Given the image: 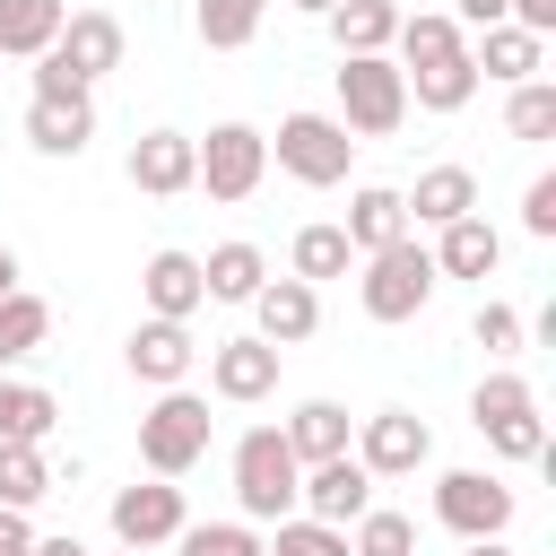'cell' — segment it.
Returning a JSON list of instances; mask_svg holds the SVG:
<instances>
[{
    "mask_svg": "<svg viewBox=\"0 0 556 556\" xmlns=\"http://www.w3.org/2000/svg\"><path fill=\"white\" fill-rule=\"evenodd\" d=\"M339 122L348 139H391L408 122V78L391 52H339Z\"/></svg>",
    "mask_w": 556,
    "mask_h": 556,
    "instance_id": "cell-1",
    "label": "cell"
},
{
    "mask_svg": "<svg viewBox=\"0 0 556 556\" xmlns=\"http://www.w3.org/2000/svg\"><path fill=\"white\" fill-rule=\"evenodd\" d=\"M426 295H434V252H426L417 235H400V243L365 252V278H356L365 321H417V313H426Z\"/></svg>",
    "mask_w": 556,
    "mask_h": 556,
    "instance_id": "cell-2",
    "label": "cell"
},
{
    "mask_svg": "<svg viewBox=\"0 0 556 556\" xmlns=\"http://www.w3.org/2000/svg\"><path fill=\"white\" fill-rule=\"evenodd\" d=\"M208 400L200 391H156V408L139 417V460H148V478H182V469H200L208 460Z\"/></svg>",
    "mask_w": 556,
    "mask_h": 556,
    "instance_id": "cell-3",
    "label": "cell"
},
{
    "mask_svg": "<svg viewBox=\"0 0 556 556\" xmlns=\"http://www.w3.org/2000/svg\"><path fill=\"white\" fill-rule=\"evenodd\" d=\"M295 478H304V460L287 452L278 426H252L235 443V513L243 521H287L295 513Z\"/></svg>",
    "mask_w": 556,
    "mask_h": 556,
    "instance_id": "cell-4",
    "label": "cell"
},
{
    "mask_svg": "<svg viewBox=\"0 0 556 556\" xmlns=\"http://www.w3.org/2000/svg\"><path fill=\"white\" fill-rule=\"evenodd\" d=\"M269 156H278V174H295L304 191H330V182H348L356 139H348V122H339V113H287V122H278V139H269Z\"/></svg>",
    "mask_w": 556,
    "mask_h": 556,
    "instance_id": "cell-5",
    "label": "cell"
},
{
    "mask_svg": "<svg viewBox=\"0 0 556 556\" xmlns=\"http://www.w3.org/2000/svg\"><path fill=\"white\" fill-rule=\"evenodd\" d=\"M513 513H521V495H513L495 469H443V478H434V521H443L452 539H504Z\"/></svg>",
    "mask_w": 556,
    "mask_h": 556,
    "instance_id": "cell-6",
    "label": "cell"
},
{
    "mask_svg": "<svg viewBox=\"0 0 556 556\" xmlns=\"http://www.w3.org/2000/svg\"><path fill=\"white\" fill-rule=\"evenodd\" d=\"M200 148V174H191V191H208V200H252L261 191V174H269V139L252 130V122H217L208 139H191Z\"/></svg>",
    "mask_w": 556,
    "mask_h": 556,
    "instance_id": "cell-7",
    "label": "cell"
},
{
    "mask_svg": "<svg viewBox=\"0 0 556 556\" xmlns=\"http://www.w3.org/2000/svg\"><path fill=\"white\" fill-rule=\"evenodd\" d=\"M348 452H356L374 478H417V469L434 460V434H426L417 408H374V417L348 434Z\"/></svg>",
    "mask_w": 556,
    "mask_h": 556,
    "instance_id": "cell-8",
    "label": "cell"
},
{
    "mask_svg": "<svg viewBox=\"0 0 556 556\" xmlns=\"http://www.w3.org/2000/svg\"><path fill=\"white\" fill-rule=\"evenodd\" d=\"M374 486H382V478H374L356 452H339V460H313V469L295 478V513H313V521H339V530H348V521L374 504Z\"/></svg>",
    "mask_w": 556,
    "mask_h": 556,
    "instance_id": "cell-9",
    "label": "cell"
},
{
    "mask_svg": "<svg viewBox=\"0 0 556 556\" xmlns=\"http://www.w3.org/2000/svg\"><path fill=\"white\" fill-rule=\"evenodd\" d=\"M191 513H182V486L174 478H148V486H113V539L122 547H174V530H182Z\"/></svg>",
    "mask_w": 556,
    "mask_h": 556,
    "instance_id": "cell-10",
    "label": "cell"
},
{
    "mask_svg": "<svg viewBox=\"0 0 556 556\" xmlns=\"http://www.w3.org/2000/svg\"><path fill=\"white\" fill-rule=\"evenodd\" d=\"M52 61H61L78 87H96L104 70H122V17H113V9H70L61 35H52Z\"/></svg>",
    "mask_w": 556,
    "mask_h": 556,
    "instance_id": "cell-11",
    "label": "cell"
},
{
    "mask_svg": "<svg viewBox=\"0 0 556 556\" xmlns=\"http://www.w3.org/2000/svg\"><path fill=\"white\" fill-rule=\"evenodd\" d=\"M87 139H96V87H61V96L26 104V148L35 156H87Z\"/></svg>",
    "mask_w": 556,
    "mask_h": 556,
    "instance_id": "cell-12",
    "label": "cell"
},
{
    "mask_svg": "<svg viewBox=\"0 0 556 556\" xmlns=\"http://www.w3.org/2000/svg\"><path fill=\"white\" fill-rule=\"evenodd\" d=\"M278 356H287V348H269L261 330H252V339H217V348H208V391L235 400V408H252V400L278 391Z\"/></svg>",
    "mask_w": 556,
    "mask_h": 556,
    "instance_id": "cell-13",
    "label": "cell"
},
{
    "mask_svg": "<svg viewBox=\"0 0 556 556\" xmlns=\"http://www.w3.org/2000/svg\"><path fill=\"white\" fill-rule=\"evenodd\" d=\"M122 174H130V191H148V200H174V191H191L200 148H191V130H139Z\"/></svg>",
    "mask_w": 556,
    "mask_h": 556,
    "instance_id": "cell-14",
    "label": "cell"
},
{
    "mask_svg": "<svg viewBox=\"0 0 556 556\" xmlns=\"http://www.w3.org/2000/svg\"><path fill=\"white\" fill-rule=\"evenodd\" d=\"M122 365L139 374V382H156V391H174L191 365H200V348H191V321H165V313H148L139 330H130V348H122Z\"/></svg>",
    "mask_w": 556,
    "mask_h": 556,
    "instance_id": "cell-15",
    "label": "cell"
},
{
    "mask_svg": "<svg viewBox=\"0 0 556 556\" xmlns=\"http://www.w3.org/2000/svg\"><path fill=\"white\" fill-rule=\"evenodd\" d=\"M469 61H478V78H495V87H521V78H547V35H530V26L495 17V26H478Z\"/></svg>",
    "mask_w": 556,
    "mask_h": 556,
    "instance_id": "cell-16",
    "label": "cell"
},
{
    "mask_svg": "<svg viewBox=\"0 0 556 556\" xmlns=\"http://www.w3.org/2000/svg\"><path fill=\"white\" fill-rule=\"evenodd\" d=\"M252 321H261L269 348H304V339L321 330V287H304V278H261Z\"/></svg>",
    "mask_w": 556,
    "mask_h": 556,
    "instance_id": "cell-17",
    "label": "cell"
},
{
    "mask_svg": "<svg viewBox=\"0 0 556 556\" xmlns=\"http://www.w3.org/2000/svg\"><path fill=\"white\" fill-rule=\"evenodd\" d=\"M426 252H434V278H478V287H486V278H495V261H504V235L469 208V217L434 226V243H426Z\"/></svg>",
    "mask_w": 556,
    "mask_h": 556,
    "instance_id": "cell-18",
    "label": "cell"
},
{
    "mask_svg": "<svg viewBox=\"0 0 556 556\" xmlns=\"http://www.w3.org/2000/svg\"><path fill=\"white\" fill-rule=\"evenodd\" d=\"M339 235H348V252L365 261V252H382V243H400V235H417V226H408V200H400L391 182H356V200H348Z\"/></svg>",
    "mask_w": 556,
    "mask_h": 556,
    "instance_id": "cell-19",
    "label": "cell"
},
{
    "mask_svg": "<svg viewBox=\"0 0 556 556\" xmlns=\"http://www.w3.org/2000/svg\"><path fill=\"white\" fill-rule=\"evenodd\" d=\"M139 295H148V313H165V321H191L200 304H208V287H200V252H148V269H139Z\"/></svg>",
    "mask_w": 556,
    "mask_h": 556,
    "instance_id": "cell-20",
    "label": "cell"
},
{
    "mask_svg": "<svg viewBox=\"0 0 556 556\" xmlns=\"http://www.w3.org/2000/svg\"><path fill=\"white\" fill-rule=\"evenodd\" d=\"M400 78H408V104H417V113H460V104L486 87L478 61H469V43L443 52V61H426V70H400Z\"/></svg>",
    "mask_w": 556,
    "mask_h": 556,
    "instance_id": "cell-21",
    "label": "cell"
},
{
    "mask_svg": "<svg viewBox=\"0 0 556 556\" xmlns=\"http://www.w3.org/2000/svg\"><path fill=\"white\" fill-rule=\"evenodd\" d=\"M400 200H408V226H452V217L478 208V174L469 165H426L417 191H400Z\"/></svg>",
    "mask_w": 556,
    "mask_h": 556,
    "instance_id": "cell-22",
    "label": "cell"
},
{
    "mask_svg": "<svg viewBox=\"0 0 556 556\" xmlns=\"http://www.w3.org/2000/svg\"><path fill=\"white\" fill-rule=\"evenodd\" d=\"M278 434H287V452H295V460L313 469V460H339V452H348V434H356V417H348L339 400H304V408H295V417H287Z\"/></svg>",
    "mask_w": 556,
    "mask_h": 556,
    "instance_id": "cell-23",
    "label": "cell"
},
{
    "mask_svg": "<svg viewBox=\"0 0 556 556\" xmlns=\"http://www.w3.org/2000/svg\"><path fill=\"white\" fill-rule=\"evenodd\" d=\"M400 17H408L400 0H339L321 26H330V43H339V52H391Z\"/></svg>",
    "mask_w": 556,
    "mask_h": 556,
    "instance_id": "cell-24",
    "label": "cell"
},
{
    "mask_svg": "<svg viewBox=\"0 0 556 556\" xmlns=\"http://www.w3.org/2000/svg\"><path fill=\"white\" fill-rule=\"evenodd\" d=\"M61 17H70V0H0V61H35V52H52Z\"/></svg>",
    "mask_w": 556,
    "mask_h": 556,
    "instance_id": "cell-25",
    "label": "cell"
},
{
    "mask_svg": "<svg viewBox=\"0 0 556 556\" xmlns=\"http://www.w3.org/2000/svg\"><path fill=\"white\" fill-rule=\"evenodd\" d=\"M261 278H269L261 243H217V252L200 261V287H208V304H252V295H261Z\"/></svg>",
    "mask_w": 556,
    "mask_h": 556,
    "instance_id": "cell-26",
    "label": "cell"
},
{
    "mask_svg": "<svg viewBox=\"0 0 556 556\" xmlns=\"http://www.w3.org/2000/svg\"><path fill=\"white\" fill-rule=\"evenodd\" d=\"M52 426H61V400L43 382H9L0 374V443H52Z\"/></svg>",
    "mask_w": 556,
    "mask_h": 556,
    "instance_id": "cell-27",
    "label": "cell"
},
{
    "mask_svg": "<svg viewBox=\"0 0 556 556\" xmlns=\"http://www.w3.org/2000/svg\"><path fill=\"white\" fill-rule=\"evenodd\" d=\"M43 339H52V304H43V295H26V287H9V295H0V374H9V365H26Z\"/></svg>",
    "mask_w": 556,
    "mask_h": 556,
    "instance_id": "cell-28",
    "label": "cell"
},
{
    "mask_svg": "<svg viewBox=\"0 0 556 556\" xmlns=\"http://www.w3.org/2000/svg\"><path fill=\"white\" fill-rule=\"evenodd\" d=\"M400 70H426V61H443V52H460L469 43V26L452 17V9H417V17H400Z\"/></svg>",
    "mask_w": 556,
    "mask_h": 556,
    "instance_id": "cell-29",
    "label": "cell"
},
{
    "mask_svg": "<svg viewBox=\"0 0 556 556\" xmlns=\"http://www.w3.org/2000/svg\"><path fill=\"white\" fill-rule=\"evenodd\" d=\"M261 17H269V0H191V26L208 52H243L261 35Z\"/></svg>",
    "mask_w": 556,
    "mask_h": 556,
    "instance_id": "cell-30",
    "label": "cell"
},
{
    "mask_svg": "<svg viewBox=\"0 0 556 556\" xmlns=\"http://www.w3.org/2000/svg\"><path fill=\"white\" fill-rule=\"evenodd\" d=\"M61 478H52V460H43V443H0V504H17V513H35L43 495H52Z\"/></svg>",
    "mask_w": 556,
    "mask_h": 556,
    "instance_id": "cell-31",
    "label": "cell"
},
{
    "mask_svg": "<svg viewBox=\"0 0 556 556\" xmlns=\"http://www.w3.org/2000/svg\"><path fill=\"white\" fill-rule=\"evenodd\" d=\"M174 547H182V556H269L261 521H243V513H235V521H182Z\"/></svg>",
    "mask_w": 556,
    "mask_h": 556,
    "instance_id": "cell-32",
    "label": "cell"
},
{
    "mask_svg": "<svg viewBox=\"0 0 556 556\" xmlns=\"http://www.w3.org/2000/svg\"><path fill=\"white\" fill-rule=\"evenodd\" d=\"M287 261H295L287 278L321 287V278H348V261H356V252H348V235H339V226H295V252H287Z\"/></svg>",
    "mask_w": 556,
    "mask_h": 556,
    "instance_id": "cell-33",
    "label": "cell"
},
{
    "mask_svg": "<svg viewBox=\"0 0 556 556\" xmlns=\"http://www.w3.org/2000/svg\"><path fill=\"white\" fill-rule=\"evenodd\" d=\"M348 547H356V556H417V521L391 513V504H365V513L348 521Z\"/></svg>",
    "mask_w": 556,
    "mask_h": 556,
    "instance_id": "cell-34",
    "label": "cell"
},
{
    "mask_svg": "<svg viewBox=\"0 0 556 556\" xmlns=\"http://www.w3.org/2000/svg\"><path fill=\"white\" fill-rule=\"evenodd\" d=\"M269 556H356L339 521H313V513H287L269 521Z\"/></svg>",
    "mask_w": 556,
    "mask_h": 556,
    "instance_id": "cell-35",
    "label": "cell"
},
{
    "mask_svg": "<svg viewBox=\"0 0 556 556\" xmlns=\"http://www.w3.org/2000/svg\"><path fill=\"white\" fill-rule=\"evenodd\" d=\"M504 130L513 139H556V78H521L504 96Z\"/></svg>",
    "mask_w": 556,
    "mask_h": 556,
    "instance_id": "cell-36",
    "label": "cell"
},
{
    "mask_svg": "<svg viewBox=\"0 0 556 556\" xmlns=\"http://www.w3.org/2000/svg\"><path fill=\"white\" fill-rule=\"evenodd\" d=\"M521 408H539V391H530L521 374H486V382L469 391V426H478V434L504 426V417H521Z\"/></svg>",
    "mask_w": 556,
    "mask_h": 556,
    "instance_id": "cell-37",
    "label": "cell"
},
{
    "mask_svg": "<svg viewBox=\"0 0 556 556\" xmlns=\"http://www.w3.org/2000/svg\"><path fill=\"white\" fill-rule=\"evenodd\" d=\"M469 339H478L486 356H521V313L486 295V304H478V321H469Z\"/></svg>",
    "mask_w": 556,
    "mask_h": 556,
    "instance_id": "cell-38",
    "label": "cell"
},
{
    "mask_svg": "<svg viewBox=\"0 0 556 556\" xmlns=\"http://www.w3.org/2000/svg\"><path fill=\"white\" fill-rule=\"evenodd\" d=\"M486 443H495L504 460H539V452H547V417H539V408H521V417L486 426Z\"/></svg>",
    "mask_w": 556,
    "mask_h": 556,
    "instance_id": "cell-39",
    "label": "cell"
},
{
    "mask_svg": "<svg viewBox=\"0 0 556 556\" xmlns=\"http://www.w3.org/2000/svg\"><path fill=\"white\" fill-rule=\"evenodd\" d=\"M521 235H539V243L556 235V174H539V182L521 191Z\"/></svg>",
    "mask_w": 556,
    "mask_h": 556,
    "instance_id": "cell-40",
    "label": "cell"
},
{
    "mask_svg": "<svg viewBox=\"0 0 556 556\" xmlns=\"http://www.w3.org/2000/svg\"><path fill=\"white\" fill-rule=\"evenodd\" d=\"M0 556H35V530H26L17 504H0Z\"/></svg>",
    "mask_w": 556,
    "mask_h": 556,
    "instance_id": "cell-41",
    "label": "cell"
},
{
    "mask_svg": "<svg viewBox=\"0 0 556 556\" xmlns=\"http://www.w3.org/2000/svg\"><path fill=\"white\" fill-rule=\"evenodd\" d=\"M504 17H513V26H530V35H556V0H513Z\"/></svg>",
    "mask_w": 556,
    "mask_h": 556,
    "instance_id": "cell-42",
    "label": "cell"
},
{
    "mask_svg": "<svg viewBox=\"0 0 556 556\" xmlns=\"http://www.w3.org/2000/svg\"><path fill=\"white\" fill-rule=\"evenodd\" d=\"M504 9H513V0H452V17H460V26H495Z\"/></svg>",
    "mask_w": 556,
    "mask_h": 556,
    "instance_id": "cell-43",
    "label": "cell"
},
{
    "mask_svg": "<svg viewBox=\"0 0 556 556\" xmlns=\"http://www.w3.org/2000/svg\"><path fill=\"white\" fill-rule=\"evenodd\" d=\"M35 556H96V547H87V539H70V530H61V539H35Z\"/></svg>",
    "mask_w": 556,
    "mask_h": 556,
    "instance_id": "cell-44",
    "label": "cell"
},
{
    "mask_svg": "<svg viewBox=\"0 0 556 556\" xmlns=\"http://www.w3.org/2000/svg\"><path fill=\"white\" fill-rule=\"evenodd\" d=\"M460 547H469V556H513L504 539H460Z\"/></svg>",
    "mask_w": 556,
    "mask_h": 556,
    "instance_id": "cell-45",
    "label": "cell"
},
{
    "mask_svg": "<svg viewBox=\"0 0 556 556\" xmlns=\"http://www.w3.org/2000/svg\"><path fill=\"white\" fill-rule=\"evenodd\" d=\"M9 287H17V252L0 243V295H9Z\"/></svg>",
    "mask_w": 556,
    "mask_h": 556,
    "instance_id": "cell-46",
    "label": "cell"
},
{
    "mask_svg": "<svg viewBox=\"0 0 556 556\" xmlns=\"http://www.w3.org/2000/svg\"><path fill=\"white\" fill-rule=\"evenodd\" d=\"M287 9H304V17H330V9H339V0H287Z\"/></svg>",
    "mask_w": 556,
    "mask_h": 556,
    "instance_id": "cell-47",
    "label": "cell"
},
{
    "mask_svg": "<svg viewBox=\"0 0 556 556\" xmlns=\"http://www.w3.org/2000/svg\"><path fill=\"white\" fill-rule=\"evenodd\" d=\"M113 556H139V547H113Z\"/></svg>",
    "mask_w": 556,
    "mask_h": 556,
    "instance_id": "cell-48",
    "label": "cell"
}]
</instances>
